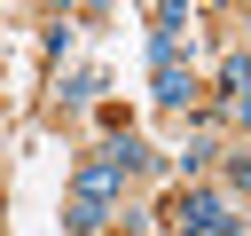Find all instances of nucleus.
<instances>
[{"label":"nucleus","mask_w":251,"mask_h":236,"mask_svg":"<svg viewBox=\"0 0 251 236\" xmlns=\"http://www.w3.org/2000/svg\"><path fill=\"white\" fill-rule=\"evenodd\" d=\"M173 228H180V236H235V205H227L220 189H188V197L173 205Z\"/></svg>","instance_id":"f257e3e1"},{"label":"nucleus","mask_w":251,"mask_h":236,"mask_svg":"<svg viewBox=\"0 0 251 236\" xmlns=\"http://www.w3.org/2000/svg\"><path fill=\"white\" fill-rule=\"evenodd\" d=\"M118 181H126V173L94 149V157H78V181H71V189H78V197H94V205H110V197H118Z\"/></svg>","instance_id":"f03ea898"},{"label":"nucleus","mask_w":251,"mask_h":236,"mask_svg":"<svg viewBox=\"0 0 251 236\" xmlns=\"http://www.w3.org/2000/svg\"><path fill=\"white\" fill-rule=\"evenodd\" d=\"M157 102L165 110H188L196 102V71H157Z\"/></svg>","instance_id":"7ed1b4c3"},{"label":"nucleus","mask_w":251,"mask_h":236,"mask_svg":"<svg viewBox=\"0 0 251 236\" xmlns=\"http://www.w3.org/2000/svg\"><path fill=\"white\" fill-rule=\"evenodd\" d=\"M102 220H110V205H94V197H71V205H63V228H71V236H94Z\"/></svg>","instance_id":"20e7f679"},{"label":"nucleus","mask_w":251,"mask_h":236,"mask_svg":"<svg viewBox=\"0 0 251 236\" xmlns=\"http://www.w3.org/2000/svg\"><path fill=\"white\" fill-rule=\"evenodd\" d=\"M220 102H243V55H220Z\"/></svg>","instance_id":"39448f33"}]
</instances>
